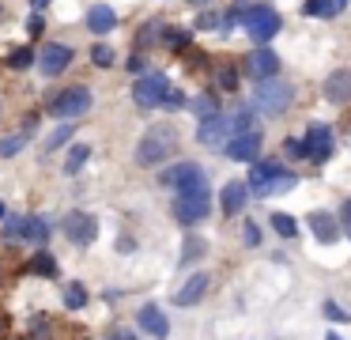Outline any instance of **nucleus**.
<instances>
[{
	"mask_svg": "<svg viewBox=\"0 0 351 340\" xmlns=\"http://www.w3.org/2000/svg\"><path fill=\"white\" fill-rule=\"evenodd\" d=\"M253 4H261V0H238V4H234V8H238V12H250V8H253Z\"/></svg>",
	"mask_w": 351,
	"mask_h": 340,
	"instance_id": "44",
	"label": "nucleus"
},
{
	"mask_svg": "<svg viewBox=\"0 0 351 340\" xmlns=\"http://www.w3.org/2000/svg\"><path fill=\"white\" fill-rule=\"evenodd\" d=\"M34 60H38V53H34L31 45H19V49H12V53H8V68H16V72L31 68Z\"/></svg>",
	"mask_w": 351,
	"mask_h": 340,
	"instance_id": "27",
	"label": "nucleus"
},
{
	"mask_svg": "<svg viewBox=\"0 0 351 340\" xmlns=\"http://www.w3.org/2000/svg\"><path fill=\"white\" fill-rule=\"evenodd\" d=\"M283 148H287L291 159H306V140H291V136H287V140H283Z\"/></svg>",
	"mask_w": 351,
	"mask_h": 340,
	"instance_id": "39",
	"label": "nucleus"
},
{
	"mask_svg": "<svg viewBox=\"0 0 351 340\" xmlns=\"http://www.w3.org/2000/svg\"><path fill=\"white\" fill-rule=\"evenodd\" d=\"M245 204H250V185H245V181H227V185H223V193H219L223 216H238Z\"/></svg>",
	"mask_w": 351,
	"mask_h": 340,
	"instance_id": "16",
	"label": "nucleus"
},
{
	"mask_svg": "<svg viewBox=\"0 0 351 340\" xmlns=\"http://www.w3.org/2000/svg\"><path fill=\"white\" fill-rule=\"evenodd\" d=\"M42 30H46V19H42L38 12H31V19H27V34H31V38H38Z\"/></svg>",
	"mask_w": 351,
	"mask_h": 340,
	"instance_id": "40",
	"label": "nucleus"
},
{
	"mask_svg": "<svg viewBox=\"0 0 351 340\" xmlns=\"http://www.w3.org/2000/svg\"><path fill=\"white\" fill-rule=\"evenodd\" d=\"M27 140H31V133H16V136H4V140H0V159H12V155H19V151L27 148Z\"/></svg>",
	"mask_w": 351,
	"mask_h": 340,
	"instance_id": "28",
	"label": "nucleus"
},
{
	"mask_svg": "<svg viewBox=\"0 0 351 340\" xmlns=\"http://www.w3.org/2000/svg\"><path fill=\"white\" fill-rule=\"evenodd\" d=\"M23 238L46 242V238H49V223H46L42 216H27V219H23Z\"/></svg>",
	"mask_w": 351,
	"mask_h": 340,
	"instance_id": "24",
	"label": "nucleus"
},
{
	"mask_svg": "<svg viewBox=\"0 0 351 340\" xmlns=\"http://www.w3.org/2000/svg\"><path fill=\"white\" fill-rule=\"evenodd\" d=\"M117 27V12L110 4H91V12H87V30L91 34H110V30Z\"/></svg>",
	"mask_w": 351,
	"mask_h": 340,
	"instance_id": "20",
	"label": "nucleus"
},
{
	"mask_svg": "<svg viewBox=\"0 0 351 340\" xmlns=\"http://www.w3.org/2000/svg\"><path fill=\"white\" fill-rule=\"evenodd\" d=\"M340 219H343V234H348V238H351V201H348V204H343V208H340Z\"/></svg>",
	"mask_w": 351,
	"mask_h": 340,
	"instance_id": "42",
	"label": "nucleus"
},
{
	"mask_svg": "<svg viewBox=\"0 0 351 340\" xmlns=\"http://www.w3.org/2000/svg\"><path fill=\"white\" fill-rule=\"evenodd\" d=\"M23 219H4V238H23Z\"/></svg>",
	"mask_w": 351,
	"mask_h": 340,
	"instance_id": "37",
	"label": "nucleus"
},
{
	"mask_svg": "<svg viewBox=\"0 0 351 340\" xmlns=\"http://www.w3.org/2000/svg\"><path fill=\"white\" fill-rule=\"evenodd\" d=\"M38 128V113H27V121H23V133H34Z\"/></svg>",
	"mask_w": 351,
	"mask_h": 340,
	"instance_id": "43",
	"label": "nucleus"
},
{
	"mask_svg": "<svg viewBox=\"0 0 351 340\" xmlns=\"http://www.w3.org/2000/svg\"><path fill=\"white\" fill-rule=\"evenodd\" d=\"M230 136H234V128H230V113H215V117L200 121V128H197V140L204 144V148H223Z\"/></svg>",
	"mask_w": 351,
	"mask_h": 340,
	"instance_id": "10",
	"label": "nucleus"
},
{
	"mask_svg": "<svg viewBox=\"0 0 351 340\" xmlns=\"http://www.w3.org/2000/svg\"><path fill=\"white\" fill-rule=\"evenodd\" d=\"M208 284H212V280H208V272H197V276H189V280H185V287L174 295V302H178V306H197V302L204 299Z\"/></svg>",
	"mask_w": 351,
	"mask_h": 340,
	"instance_id": "19",
	"label": "nucleus"
},
{
	"mask_svg": "<svg viewBox=\"0 0 351 340\" xmlns=\"http://www.w3.org/2000/svg\"><path fill=\"white\" fill-rule=\"evenodd\" d=\"M162 45H170V49H185V45H189V34H185V30H167Z\"/></svg>",
	"mask_w": 351,
	"mask_h": 340,
	"instance_id": "35",
	"label": "nucleus"
},
{
	"mask_svg": "<svg viewBox=\"0 0 351 340\" xmlns=\"http://www.w3.org/2000/svg\"><path fill=\"white\" fill-rule=\"evenodd\" d=\"M162 38H167V23H162V19H152V23H144V27H140L136 45H140V49H144V45H159Z\"/></svg>",
	"mask_w": 351,
	"mask_h": 340,
	"instance_id": "22",
	"label": "nucleus"
},
{
	"mask_svg": "<svg viewBox=\"0 0 351 340\" xmlns=\"http://www.w3.org/2000/svg\"><path fill=\"white\" fill-rule=\"evenodd\" d=\"M91 110V91L87 87H64L61 95H53V102H49V113L53 117H64V121H76L84 117V113Z\"/></svg>",
	"mask_w": 351,
	"mask_h": 340,
	"instance_id": "6",
	"label": "nucleus"
},
{
	"mask_svg": "<svg viewBox=\"0 0 351 340\" xmlns=\"http://www.w3.org/2000/svg\"><path fill=\"white\" fill-rule=\"evenodd\" d=\"M242 242H245V246H257V242H261V227L253 223V219L242 227Z\"/></svg>",
	"mask_w": 351,
	"mask_h": 340,
	"instance_id": "36",
	"label": "nucleus"
},
{
	"mask_svg": "<svg viewBox=\"0 0 351 340\" xmlns=\"http://www.w3.org/2000/svg\"><path fill=\"white\" fill-rule=\"evenodd\" d=\"M215 83H219L223 91H234L238 87V72L230 65H223V68H215Z\"/></svg>",
	"mask_w": 351,
	"mask_h": 340,
	"instance_id": "32",
	"label": "nucleus"
},
{
	"mask_svg": "<svg viewBox=\"0 0 351 340\" xmlns=\"http://www.w3.org/2000/svg\"><path fill=\"white\" fill-rule=\"evenodd\" d=\"M110 340H136V337H132V332H114Z\"/></svg>",
	"mask_w": 351,
	"mask_h": 340,
	"instance_id": "45",
	"label": "nucleus"
},
{
	"mask_svg": "<svg viewBox=\"0 0 351 340\" xmlns=\"http://www.w3.org/2000/svg\"><path fill=\"white\" fill-rule=\"evenodd\" d=\"M208 212H212V193H208V189H197V193H178L174 219L182 227H197Z\"/></svg>",
	"mask_w": 351,
	"mask_h": 340,
	"instance_id": "7",
	"label": "nucleus"
},
{
	"mask_svg": "<svg viewBox=\"0 0 351 340\" xmlns=\"http://www.w3.org/2000/svg\"><path fill=\"white\" fill-rule=\"evenodd\" d=\"M174 148H178V128L167 125V121H159V125H152L144 136H140L136 163L140 166H159V163H167V159L174 155Z\"/></svg>",
	"mask_w": 351,
	"mask_h": 340,
	"instance_id": "1",
	"label": "nucleus"
},
{
	"mask_svg": "<svg viewBox=\"0 0 351 340\" xmlns=\"http://www.w3.org/2000/svg\"><path fill=\"white\" fill-rule=\"evenodd\" d=\"M0 219H8V208H4V204H0Z\"/></svg>",
	"mask_w": 351,
	"mask_h": 340,
	"instance_id": "48",
	"label": "nucleus"
},
{
	"mask_svg": "<svg viewBox=\"0 0 351 340\" xmlns=\"http://www.w3.org/2000/svg\"><path fill=\"white\" fill-rule=\"evenodd\" d=\"M72 57H76V53H72V45H64V42H49L46 49L38 53V68L46 76H61L64 68L72 65Z\"/></svg>",
	"mask_w": 351,
	"mask_h": 340,
	"instance_id": "12",
	"label": "nucleus"
},
{
	"mask_svg": "<svg viewBox=\"0 0 351 340\" xmlns=\"http://www.w3.org/2000/svg\"><path fill=\"white\" fill-rule=\"evenodd\" d=\"M189 4H197V8H204V4H212V0H189Z\"/></svg>",
	"mask_w": 351,
	"mask_h": 340,
	"instance_id": "47",
	"label": "nucleus"
},
{
	"mask_svg": "<svg viewBox=\"0 0 351 340\" xmlns=\"http://www.w3.org/2000/svg\"><path fill=\"white\" fill-rule=\"evenodd\" d=\"M253 106L268 117H280L283 110L291 106V83H283L280 76H268V80L253 83Z\"/></svg>",
	"mask_w": 351,
	"mask_h": 340,
	"instance_id": "2",
	"label": "nucleus"
},
{
	"mask_svg": "<svg viewBox=\"0 0 351 340\" xmlns=\"http://www.w3.org/2000/svg\"><path fill=\"white\" fill-rule=\"evenodd\" d=\"M162 106H170V110H178V106H185V98H182V91H174L170 87V95L162 98Z\"/></svg>",
	"mask_w": 351,
	"mask_h": 340,
	"instance_id": "41",
	"label": "nucleus"
},
{
	"mask_svg": "<svg viewBox=\"0 0 351 340\" xmlns=\"http://www.w3.org/2000/svg\"><path fill=\"white\" fill-rule=\"evenodd\" d=\"M328 155H332V128L313 121L310 133H306V159H313V163H325Z\"/></svg>",
	"mask_w": 351,
	"mask_h": 340,
	"instance_id": "14",
	"label": "nucleus"
},
{
	"mask_svg": "<svg viewBox=\"0 0 351 340\" xmlns=\"http://www.w3.org/2000/svg\"><path fill=\"white\" fill-rule=\"evenodd\" d=\"M272 227L283 234V238H295V234H298V223L291 216H283V212H276V216H272Z\"/></svg>",
	"mask_w": 351,
	"mask_h": 340,
	"instance_id": "31",
	"label": "nucleus"
},
{
	"mask_svg": "<svg viewBox=\"0 0 351 340\" xmlns=\"http://www.w3.org/2000/svg\"><path fill=\"white\" fill-rule=\"evenodd\" d=\"M261 128L253 125V128H245V133H234L227 144H223V151H227V159H234V163H253L257 159V151H261Z\"/></svg>",
	"mask_w": 351,
	"mask_h": 340,
	"instance_id": "8",
	"label": "nucleus"
},
{
	"mask_svg": "<svg viewBox=\"0 0 351 340\" xmlns=\"http://www.w3.org/2000/svg\"><path fill=\"white\" fill-rule=\"evenodd\" d=\"M283 174V166L276 163V159H261V163H253V170H250V193H257V196H268L272 193V181Z\"/></svg>",
	"mask_w": 351,
	"mask_h": 340,
	"instance_id": "13",
	"label": "nucleus"
},
{
	"mask_svg": "<svg viewBox=\"0 0 351 340\" xmlns=\"http://www.w3.org/2000/svg\"><path fill=\"white\" fill-rule=\"evenodd\" d=\"M189 106H193V113H197L200 121H208V117H215V113H219V98H215L212 91H204V95H197Z\"/></svg>",
	"mask_w": 351,
	"mask_h": 340,
	"instance_id": "23",
	"label": "nucleus"
},
{
	"mask_svg": "<svg viewBox=\"0 0 351 340\" xmlns=\"http://www.w3.org/2000/svg\"><path fill=\"white\" fill-rule=\"evenodd\" d=\"M245 72L253 80H268V76H280V53L268 49V45H257V49L245 57Z\"/></svg>",
	"mask_w": 351,
	"mask_h": 340,
	"instance_id": "11",
	"label": "nucleus"
},
{
	"mask_svg": "<svg viewBox=\"0 0 351 340\" xmlns=\"http://www.w3.org/2000/svg\"><path fill=\"white\" fill-rule=\"evenodd\" d=\"M27 269H31L34 276H57V261H53V253H46V249L34 253L31 261H27Z\"/></svg>",
	"mask_w": 351,
	"mask_h": 340,
	"instance_id": "26",
	"label": "nucleus"
},
{
	"mask_svg": "<svg viewBox=\"0 0 351 340\" xmlns=\"http://www.w3.org/2000/svg\"><path fill=\"white\" fill-rule=\"evenodd\" d=\"M72 133H76L72 125H61L57 133H49V140H46V151H57L61 144H69V140H72Z\"/></svg>",
	"mask_w": 351,
	"mask_h": 340,
	"instance_id": "33",
	"label": "nucleus"
},
{
	"mask_svg": "<svg viewBox=\"0 0 351 340\" xmlns=\"http://www.w3.org/2000/svg\"><path fill=\"white\" fill-rule=\"evenodd\" d=\"M46 4H49V0H31V8H34V12H42Z\"/></svg>",
	"mask_w": 351,
	"mask_h": 340,
	"instance_id": "46",
	"label": "nucleus"
},
{
	"mask_svg": "<svg viewBox=\"0 0 351 340\" xmlns=\"http://www.w3.org/2000/svg\"><path fill=\"white\" fill-rule=\"evenodd\" d=\"M167 95H170V80L162 72H144L136 83H132V102H136L140 110H155V106H162Z\"/></svg>",
	"mask_w": 351,
	"mask_h": 340,
	"instance_id": "5",
	"label": "nucleus"
},
{
	"mask_svg": "<svg viewBox=\"0 0 351 340\" xmlns=\"http://www.w3.org/2000/svg\"><path fill=\"white\" fill-rule=\"evenodd\" d=\"M91 60H95L99 68H110V65H114V49H110V45H95V49H91Z\"/></svg>",
	"mask_w": 351,
	"mask_h": 340,
	"instance_id": "34",
	"label": "nucleus"
},
{
	"mask_svg": "<svg viewBox=\"0 0 351 340\" xmlns=\"http://www.w3.org/2000/svg\"><path fill=\"white\" fill-rule=\"evenodd\" d=\"M197 27H200V30H219V27H223V19H219L215 12H204V15L197 19Z\"/></svg>",
	"mask_w": 351,
	"mask_h": 340,
	"instance_id": "38",
	"label": "nucleus"
},
{
	"mask_svg": "<svg viewBox=\"0 0 351 340\" xmlns=\"http://www.w3.org/2000/svg\"><path fill=\"white\" fill-rule=\"evenodd\" d=\"M325 98L332 106H351V68H340L325 80Z\"/></svg>",
	"mask_w": 351,
	"mask_h": 340,
	"instance_id": "17",
	"label": "nucleus"
},
{
	"mask_svg": "<svg viewBox=\"0 0 351 340\" xmlns=\"http://www.w3.org/2000/svg\"><path fill=\"white\" fill-rule=\"evenodd\" d=\"M61 227H64V234H69V242H76V246H87V242H95V234H99L95 216L91 212H80V208L64 212Z\"/></svg>",
	"mask_w": 351,
	"mask_h": 340,
	"instance_id": "9",
	"label": "nucleus"
},
{
	"mask_svg": "<svg viewBox=\"0 0 351 340\" xmlns=\"http://www.w3.org/2000/svg\"><path fill=\"white\" fill-rule=\"evenodd\" d=\"M204 238H197V234H189V238H185V249H182V264H193L197 261V257H204Z\"/></svg>",
	"mask_w": 351,
	"mask_h": 340,
	"instance_id": "29",
	"label": "nucleus"
},
{
	"mask_svg": "<svg viewBox=\"0 0 351 340\" xmlns=\"http://www.w3.org/2000/svg\"><path fill=\"white\" fill-rule=\"evenodd\" d=\"M343 8H348V0H306L302 12L306 15H317V19H332V15H340Z\"/></svg>",
	"mask_w": 351,
	"mask_h": 340,
	"instance_id": "21",
	"label": "nucleus"
},
{
	"mask_svg": "<svg viewBox=\"0 0 351 340\" xmlns=\"http://www.w3.org/2000/svg\"><path fill=\"white\" fill-rule=\"evenodd\" d=\"M310 231L317 234V242L332 246V242L343 234V227L336 223V216H332V212H310Z\"/></svg>",
	"mask_w": 351,
	"mask_h": 340,
	"instance_id": "18",
	"label": "nucleus"
},
{
	"mask_svg": "<svg viewBox=\"0 0 351 340\" xmlns=\"http://www.w3.org/2000/svg\"><path fill=\"white\" fill-rule=\"evenodd\" d=\"M64 306H69V310L87 306V287L84 284H69V287H64Z\"/></svg>",
	"mask_w": 351,
	"mask_h": 340,
	"instance_id": "30",
	"label": "nucleus"
},
{
	"mask_svg": "<svg viewBox=\"0 0 351 340\" xmlns=\"http://www.w3.org/2000/svg\"><path fill=\"white\" fill-rule=\"evenodd\" d=\"M159 178H162V185L178 189V193H197V189H208V174H204V166H197V163H174V166H167Z\"/></svg>",
	"mask_w": 351,
	"mask_h": 340,
	"instance_id": "4",
	"label": "nucleus"
},
{
	"mask_svg": "<svg viewBox=\"0 0 351 340\" xmlns=\"http://www.w3.org/2000/svg\"><path fill=\"white\" fill-rule=\"evenodd\" d=\"M87 159H91V144H76V148L69 151V159H64V174H80Z\"/></svg>",
	"mask_w": 351,
	"mask_h": 340,
	"instance_id": "25",
	"label": "nucleus"
},
{
	"mask_svg": "<svg viewBox=\"0 0 351 340\" xmlns=\"http://www.w3.org/2000/svg\"><path fill=\"white\" fill-rule=\"evenodd\" d=\"M136 325L147 332V337H155V340H162L170 332V321H167V314H162L155 302H147V306H140V314H136Z\"/></svg>",
	"mask_w": 351,
	"mask_h": 340,
	"instance_id": "15",
	"label": "nucleus"
},
{
	"mask_svg": "<svg viewBox=\"0 0 351 340\" xmlns=\"http://www.w3.org/2000/svg\"><path fill=\"white\" fill-rule=\"evenodd\" d=\"M242 27L257 45H265L280 34L283 23H280V12H272V8H250V12H242Z\"/></svg>",
	"mask_w": 351,
	"mask_h": 340,
	"instance_id": "3",
	"label": "nucleus"
}]
</instances>
